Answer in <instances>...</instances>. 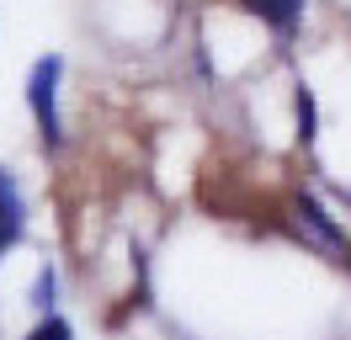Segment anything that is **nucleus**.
Returning a JSON list of instances; mask_svg holds the SVG:
<instances>
[{
  "mask_svg": "<svg viewBox=\"0 0 351 340\" xmlns=\"http://www.w3.org/2000/svg\"><path fill=\"white\" fill-rule=\"evenodd\" d=\"M256 16H266L277 32H293L298 27V16H304V0H245Z\"/></svg>",
  "mask_w": 351,
  "mask_h": 340,
  "instance_id": "nucleus-3",
  "label": "nucleus"
},
{
  "mask_svg": "<svg viewBox=\"0 0 351 340\" xmlns=\"http://www.w3.org/2000/svg\"><path fill=\"white\" fill-rule=\"evenodd\" d=\"M59 69H64V59H59V53H43V59L32 64V75H27V106H32L38 133H43L48 144H59V106H53V96H59Z\"/></svg>",
  "mask_w": 351,
  "mask_h": 340,
  "instance_id": "nucleus-1",
  "label": "nucleus"
},
{
  "mask_svg": "<svg viewBox=\"0 0 351 340\" xmlns=\"http://www.w3.org/2000/svg\"><path fill=\"white\" fill-rule=\"evenodd\" d=\"M53 293H59V271H53V266H43V271H38V282H32V308H53Z\"/></svg>",
  "mask_w": 351,
  "mask_h": 340,
  "instance_id": "nucleus-5",
  "label": "nucleus"
},
{
  "mask_svg": "<svg viewBox=\"0 0 351 340\" xmlns=\"http://www.w3.org/2000/svg\"><path fill=\"white\" fill-rule=\"evenodd\" d=\"M27 340H75V330H69L59 314H48V319H43V324H38V330H32Z\"/></svg>",
  "mask_w": 351,
  "mask_h": 340,
  "instance_id": "nucleus-7",
  "label": "nucleus"
},
{
  "mask_svg": "<svg viewBox=\"0 0 351 340\" xmlns=\"http://www.w3.org/2000/svg\"><path fill=\"white\" fill-rule=\"evenodd\" d=\"M22 239V197H16V181L0 170V255Z\"/></svg>",
  "mask_w": 351,
  "mask_h": 340,
  "instance_id": "nucleus-2",
  "label": "nucleus"
},
{
  "mask_svg": "<svg viewBox=\"0 0 351 340\" xmlns=\"http://www.w3.org/2000/svg\"><path fill=\"white\" fill-rule=\"evenodd\" d=\"M298 212H304V223L314 234H319V239H325V245H335V250H346V234L335 229V223H330V212L319 208V202H314V197H298Z\"/></svg>",
  "mask_w": 351,
  "mask_h": 340,
  "instance_id": "nucleus-4",
  "label": "nucleus"
},
{
  "mask_svg": "<svg viewBox=\"0 0 351 340\" xmlns=\"http://www.w3.org/2000/svg\"><path fill=\"white\" fill-rule=\"evenodd\" d=\"M293 106H298V138H314V96H308L304 85H298V96H293Z\"/></svg>",
  "mask_w": 351,
  "mask_h": 340,
  "instance_id": "nucleus-6",
  "label": "nucleus"
}]
</instances>
